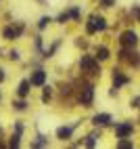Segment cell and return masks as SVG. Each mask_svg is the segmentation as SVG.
I'll return each mask as SVG.
<instances>
[{
    "instance_id": "5",
    "label": "cell",
    "mask_w": 140,
    "mask_h": 149,
    "mask_svg": "<svg viewBox=\"0 0 140 149\" xmlns=\"http://www.w3.org/2000/svg\"><path fill=\"white\" fill-rule=\"evenodd\" d=\"M115 132H117V136H119V139H123V136H128V134H132V122L119 124V126L115 128Z\"/></svg>"
},
{
    "instance_id": "2",
    "label": "cell",
    "mask_w": 140,
    "mask_h": 149,
    "mask_svg": "<svg viewBox=\"0 0 140 149\" xmlns=\"http://www.w3.org/2000/svg\"><path fill=\"white\" fill-rule=\"evenodd\" d=\"M77 99H79V103H82V105L88 107L90 103H92V99H94V86H92V84H84L82 88H79Z\"/></svg>"
},
{
    "instance_id": "12",
    "label": "cell",
    "mask_w": 140,
    "mask_h": 149,
    "mask_svg": "<svg viewBox=\"0 0 140 149\" xmlns=\"http://www.w3.org/2000/svg\"><path fill=\"white\" fill-rule=\"evenodd\" d=\"M119 149H132V143H130V141H126V136L121 139V141H119V145H117Z\"/></svg>"
},
{
    "instance_id": "1",
    "label": "cell",
    "mask_w": 140,
    "mask_h": 149,
    "mask_svg": "<svg viewBox=\"0 0 140 149\" xmlns=\"http://www.w3.org/2000/svg\"><path fill=\"white\" fill-rule=\"evenodd\" d=\"M79 67L82 72H88V74H101V67H98V59H92V57H82L79 61Z\"/></svg>"
},
{
    "instance_id": "4",
    "label": "cell",
    "mask_w": 140,
    "mask_h": 149,
    "mask_svg": "<svg viewBox=\"0 0 140 149\" xmlns=\"http://www.w3.org/2000/svg\"><path fill=\"white\" fill-rule=\"evenodd\" d=\"M119 42H121V46H126V48H132V46H136V44H138V36L132 32V29H128V32H123V34H121Z\"/></svg>"
},
{
    "instance_id": "11",
    "label": "cell",
    "mask_w": 140,
    "mask_h": 149,
    "mask_svg": "<svg viewBox=\"0 0 140 149\" xmlns=\"http://www.w3.org/2000/svg\"><path fill=\"white\" fill-rule=\"evenodd\" d=\"M96 59H101V61H105V59H109V51H107L105 46H101V48H98V51H96Z\"/></svg>"
},
{
    "instance_id": "13",
    "label": "cell",
    "mask_w": 140,
    "mask_h": 149,
    "mask_svg": "<svg viewBox=\"0 0 140 149\" xmlns=\"http://www.w3.org/2000/svg\"><path fill=\"white\" fill-rule=\"evenodd\" d=\"M4 38H6V40H13V38H15V29L13 27H6L4 29Z\"/></svg>"
},
{
    "instance_id": "21",
    "label": "cell",
    "mask_w": 140,
    "mask_h": 149,
    "mask_svg": "<svg viewBox=\"0 0 140 149\" xmlns=\"http://www.w3.org/2000/svg\"><path fill=\"white\" fill-rule=\"evenodd\" d=\"M4 80V74H2V69H0V82H2Z\"/></svg>"
},
{
    "instance_id": "17",
    "label": "cell",
    "mask_w": 140,
    "mask_h": 149,
    "mask_svg": "<svg viewBox=\"0 0 140 149\" xmlns=\"http://www.w3.org/2000/svg\"><path fill=\"white\" fill-rule=\"evenodd\" d=\"M15 107H17V109H25V103H23V101H17Z\"/></svg>"
},
{
    "instance_id": "7",
    "label": "cell",
    "mask_w": 140,
    "mask_h": 149,
    "mask_svg": "<svg viewBox=\"0 0 140 149\" xmlns=\"http://www.w3.org/2000/svg\"><path fill=\"white\" fill-rule=\"evenodd\" d=\"M46 82V74L42 72V69H38V72L32 76V82H29V84H34V86H42Z\"/></svg>"
},
{
    "instance_id": "6",
    "label": "cell",
    "mask_w": 140,
    "mask_h": 149,
    "mask_svg": "<svg viewBox=\"0 0 140 149\" xmlns=\"http://www.w3.org/2000/svg\"><path fill=\"white\" fill-rule=\"evenodd\" d=\"M128 82H130L128 76H123L119 69H115V72H113V84H115V88H119L121 84H128Z\"/></svg>"
},
{
    "instance_id": "15",
    "label": "cell",
    "mask_w": 140,
    "mask_h": 149,
    "mask_svg": "<svg viewBox=\"0 0 140 149\" xmlns=\"http://www.w3.org/2000/svg\"><path fill=\"white\" fill-rule=\"evenodd\" d=\"M94 139H96L94 134H90V136L86 139V145H88V147H94Z\"/></svg>"
},
{
    "instance_id": "18",
    "label": "cell",
    "mask_w": 140,
    "mask_h": 149,
    "mask_svg": "<svg viewBox=\"0 0 140 149\" xmlns=\"http://www.w3.org/2000/svg\"><path fill=\"white\" fill-rule=\"evenodd\" d=\"M115 0H103V6H113Z\"/></svg>"
},
{
    "instance_id": "3",
    "label": "cell",
    "mask_w": 140,
    "mask_h": 149,
    "mask_svg": "<svg viewBox=\"0 0 140 149\" xmlns=\"http://www.w3.org/2000/svg\"><path fill=\"white\" fill-rule=\"evenodd\" d=\"M105 27H107L105 19H103V17H96V15L90 17V21H88V25H86L88 34H94V32H98V29H105Z\"/></svg>"
},
{
    "instance_id": "14",
    "label": "cell",
    "mask_w": 140,
    "mask_h": 149,
    "mask_svg": "<svg viewBox=\"0 0 140 149\" xmlns=\"http://www.w3.org/2000/svg\"><path fill=\"white\" fill-rule=\"evenodd\" d=\"M48 21H50L48 17H42V19H40V23H38V27H40V29H44V27L48 25Z\"/></svg>"
},
{
    "instance_id": "9",
    "label": "cell",
    "mask_w": 140,
    "mask_h": 149,
    "mask_svg": "<svg viewBox=\"0 0 140 149\" xmlns=\"http://www.w3.org/2000/svg\"><path fill=\"white\" fill-rule=\"evenodd\" d=\"M57 136L61 139V141H65V139H69V136H71V128H67V126H61V128L57 130Z\"/></svg>"
},
{
    "instance_id": "19",
    "label": "cell",
    "mask_w": 140,
    "mask_h": 149,
    "mask_svg": "<svg viewBox=\"0 0 140 149\" xmlns=\"http://www.w3.org/2000/svg\"><path fill=\"white\" fill-rule=\"evenodd\" d=\"M132 13H134V15L138 17V21H140V8H134V11H132Z\"/></svg>"
},
{
    "instance_id": "8",
    "label": "cell",
    "mask_w": 140,
    "mask_h": 149,
    "mask_svg": "<svg viewBox=\"0 0 140 149\" xmlns=\"http://www.w3.org/2000/svg\"><path fill=\"white\" fill-rule=\"evenodd\" d=\"M92 122H94L96 126H105V124L111 122V116H109V113H96Z\"/></svg>"
},
{
    "instance_id": "20",
    "label": "cell",
    "mask_w": 140,
    "mask_h": 149,
    "mask_svg": "<svg viewBox=\"0 0 140 149\" xmlns=\"http://www.w3.org/2000/svg\"><path fill=\"white\" fill-rule=\"evenodd\" d=\"M134 105H136V107H140V97H138L136 101H134Z\"/></svg>"
},
{
    "instance_id": "10",
    "label": "cell",
    "mask_w": 140,
    "mask_h": 149,
    "mask_svg": "<svg viewBox=\"0 0 140 149\" xmlns=\"http://www.w3.org/2000/svg\"><path fill=\"white\" fill-rule=\"evenodd\" d=\"M27 93H29V80H23L21 84H19V95L27 97Z\"/></svg>"
},
{
    "instance_id": "16",
    "label": "cell",
    "mask_w": 140,
    "mask_h": 149,
    "mask_svg": "<svg viewBox=\"0 0 140 149\" xmlns=\"http://www.w3.org/2000/svg\"><path fill=\"white\" fill-rule=\"evenodd\" d=\"M50 99V88H46V91L42 93V101H48Z\"/></svg>"
}]
</instances>
